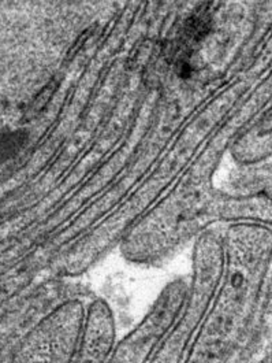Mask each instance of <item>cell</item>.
<instances>
[{
    "label": "cell",
    "mask_w": 272,
    "mask_h": 363,
    "mask_svg": "<svg viewBox=\"0 0 272 363\" xmlns=\"http://www.w3.org/2000/svg\"><path fill=\"white\" fill-rule=\"evenodd\" d=\"M222 242V276L185 363L226 361L233 320L254 295L271 263V228L256 223H233L226 230Z\"/></svg>",
    "instance_id": "6da1fadb"
},
{
    "label": "cell",
    "mask_w": 272,
    "mask_h": 363,
    "mask_svg": "<svg viewBox=\"0 0 272 363\" xmlns=\"http://www.w3.org/2000/svg\"><path fill=\"white\" fill-rule=\"evenodd\" d=\"M234 160L253 164L270 158L272 155V104L266 113L244 132L233 147Z\"/></svg>",
    "instance_id": "3957f363"
},
{
    "label": "cell",
    "mask_w": 272,
    "mask_h": 363,
    "mask_svg": "<svg viewBox=\"0 0 272 363\" xmlns=\"http://www.w3.org/2000/svg\"><path fill=\"white\" fill-rule=\"evenodd\" d=\"M214 214L235 223H256L272 226V194H253L245 196H223L217 199Z\"/></svg>",
    "instance_id": "7a4b0ae2"
}]
</instances>
